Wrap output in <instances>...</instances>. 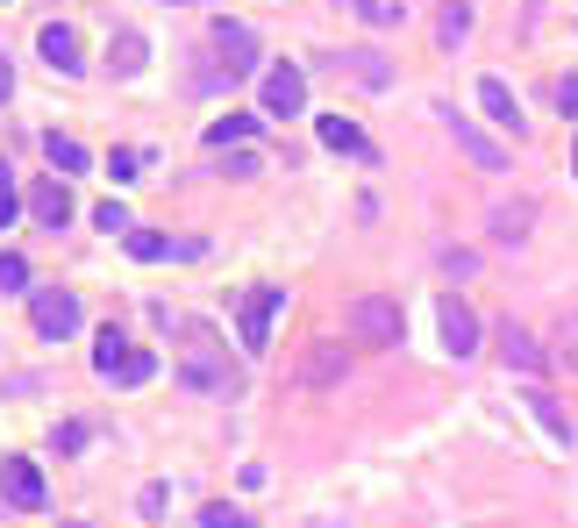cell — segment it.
<instances>
[{
  "instance_id": "obj_1",
  "label": "cell",
  "mask_w": 578,
  "mask_h": 528,
  "mask_svg": "<svg viewBox=\"0 0 578 528\" xmlns=\"http://www.w3.org/2000/svg\"><path fill=\"white\" fill-rule=\"evenodd\" d=\"M172 371H179V386H186V394H201V400H236V394H243V371H236L229 343H222L215 328H186Z\"/></svg>"
},
{
  "instance_id": "obj_2",
  "label": "cell",
  "mask_w": 578,
  "mask_h": 528,
  "mask_svg": "<svg viewBox=\"0 0 578 528\" xmlns=\"http://www.w3.org/2000/svg\"><path fill=\"white\" fill-rule=\"evenodd\" d=\"M343 328L357 343H378V351H393V343H400V328H407V314H400V300L393 293H357L343 308Z\"/></svg>"
},
{
  "instance_id": "obj_3",
  "label": "cell",
  "mask_w": 578,
  "mask_h": 528,
  "mask_svg": "<svg viewBox=\"0 0 578 528\" xmlns=\"http://www.w3.org/2000/svg\"><path fill=\"white\" fill-rule=\"evenodd\" d=\"M79 322H86V308H79L72 285H29V328H36L43 343L79 336Z\"/></svg>"
},
{
  "instance_id": "obj_4",
  "label": "cell",
  "mask_w": 578,
  "mask_h": 528,
  "mask_svg": "<svg viewBox=\"0 0 578 528\" xmlns=\"http://www.w3.org/2000/svg\"><path fill=\"white\" fill-rule=\"evenodd\" d=\"M279 314H286V285H250V293H243L236 336H243V351H250V357L271 351V328H279Z\"/></svg>"
},
{
  "instance_id": "obj_5",
  "label": "cell",
  "mask_w": 578,
  "mask_h": 528,
  "mask_svg": "<svg viewBox=\"0 0 578 528\" xmlns=\"http://www.w3.org/2000/svg\"><path fill=\"white\" fill-rule=\"evenodd\" d=\"M257 115H271V122H293V115H308V72L300 65H271L265 86H257Z\"/></svg>"
},
{
  "instance_id": "obj_6",
  "label": "cell",
  "mask_w": 578,
  "mask_h": 528,
  "mask_svg": "<svg viewBox=\"0 0 578 528\" xmlns=\"http://www.w3.org/2000/svg\"><path fill=\"white\" fill-rule=\"evenodd\" d=\"M257 72V29L250 22H215V72L207 79H250Z\"/></svg>"
},
{
  "instance_id": "obj_7",
  "label": "cell",
  "mask_w": 578,
  "mask_h": 528,
  "mask_svg": "<svg viewBox=\"0 0 578 528\" xmlns=\"http://www.w3.org/2000/svg\"><path fill=\"white\" fill-rule=\"evenodd\" d=\"M0 500H8L14 515H36V507H43V472H36V457H0Z\"/></svg>"
},
{
  "instance_id": "obj_8",
  "label": "cell",
  "mask_w": 578,
  "mask_h": 528,
  "mask_svg": "<svg viewBox=\"0 0 578 528\" xmlns=\"http://www.w3.org/2000/svg\"><path fill=\"white\" fill-rule=\"evenodd\" d=\"M436 322H443V351L464 365V357L479 351V314H471L458 293H443V300H436Z\"/></svg>"
},
{
  "instance_id": "obj_9",
  "label": "cell",
  "mask_w": 578,
  "mask_h": 528,
  "mask_svg": "<svg viewBox=\"0 0 578 528\" xmlns=\"http://www.w3.org/2000/svg\"><path fill=\"white\" fill-rule=\"evenodd\" d=\"M36 57L72 79V72L86 65V57H79V29H72V22H43V29H36Z\"/></svg>"
},
{
  "instance_id": "obj_10",
  "label": "cell",
  "mask_w": 578,
  "mask_h": 528,
  "mask_svg": "<svg viewBox=\"0 0 578 528\" xmlns=\"http://www.w3.org/2000/svg\"><path fill=\"white\" fill-rule=\"evenodd\" d=\"M343 371H350L343 343H308V357H300V386H308V394H329V386H343Z\"/></svg>"
},
{
  "instance_id": "obj_11",
  "label": "cell",
  "mask_w": 578,
  "mask_h": 528,
  "mask_svg": "<svg viewBox=\"0 0 578 528\" xmlns=\"http://www.w3.org/2000/svg\"><path fill=\"white\" fill-rule=\"evenodd\" d=\"M500 357H507V371H522V379H536V371L550 365V357H543V343L528 336V328L514 322V314H507V322H500Z\"/></svg>"
},
{
  "instance_id": "obj_12",
  "label": "cell",
  "mask_w": 578,
  "mask_h": 528,
  "mask_svg": "<svg viewBox=\"0 0 578 528\" xmlns=\"http://www.w3.org/2000/svg\"><path fill=\"white\" fill-rule=\"evenodd\" d=\"M479 108H485V122H500L507 136H522V129H528V115H522V100H514V86H507V79H493V72L479 79Z\"/></svg>"
},
{
  "instance_id": "obj_13",
  "label": "cell",
  "mask_w": 578,
  "mask_h": 528,
  "mask_svg": "<svg viewBox=\"0 0 578 528\" xmlns=\"http://www.w3.org/2000/svg\"><path fill=\"white\" fill-rule=\"evenodd\" d=\"M29 215L43 222V229H65L72 222V193H65V179H36V186H29Z\"/></svg>"
},
{
  "instance_id": "obj_14",
  "label": "cell",
  "mask_w": 578,
  "mask_h": 528,
  "mask_svg": "<svg viewBox=\"0 0 578 528\" xmlns=\"http://www.w3.org/2000/svg\"><path fill=\"white\" fill-rule=\"evenodd\" d=\"M450 136H458V150H464L471 164H479V172H507V150H500L493 136H479V129L464 122V115H450Z\"/></svg>"
},
{
  "instance_id": "obj_15",
  "label": "cell",
  "mask_w": 578,
  "mask_h": 528,
  "mask_svg": "<svg viewBox=\"0 0 578 528\" xmlns=\"http://www.w3.org/2000/svg\"><path fill=\"white\" fill-rule=\"evenodd\" d=\"M314 136H322L329 150H343V158H372V143H364V129L350 122V115H314Z\"/></svg>"
},
{
  "instance_id": "obj_16",
  "label": "cell",
  "mask_w": 578,
  "mask_h": 528,
  "mask_svg": "<svg viewBox=\"0 0 578 528\" xmlns=\"http://www.w3.org/2000/svg\"><path fill=\"white\" fill-rule=\"evenodd\" d=\"M528 222H536V201H500L493 207V244H528Z\"/></svg>"
},
{
  "instance_id": "obj_17",
  "label": "cell",
  "mask_w": 578,
  "mask_h": 528,
  "mask_svg": "<svg viewBox=\"0 0 578 528\" xmlns=\"http://www.w3.org/2000/svg\"><path fill=\"white\" fill-rule=\"evenodd\" d=\"M522 400H528V414H536L543 429H550V443H557V450H571V443H578V435H571V421H565V407H557L550 394H543V386H528Z\"/></svg>"
},
{
  "instance_id": "obj_18",
  "label": "cell",
  "mask_w": 578,
  "mask_h": 528,
  "mask_svg": "<svg viewBox=\"0 0 578 528\" xmlns=\"http://www.w3.org/2000/svg\"><path fill=\"white\" fill-rule=\"evenodd\" d=\"M43 158H51V172L57 179H72V172H86V143H79V136H43Z\"/></svg>"
},
{
  "instance_id": "obj_19",
  "label": "cell",
  "mask_w": 578,
  "mask_h": 528,
  "mask_svg": "<svg viewBox=\"0 0 578 528\" xmlns=\"http://www.w3.org/2000/svg\"><path fill=\"white\" fill-rule=\"evenodd\" d=\"M336 72H350V79H364V86H393V65L378 51H343Z\"/></svg>"
},
{
  "instance_id": "obj_20",
  "label": "cell",
  "mask_w": 578,
  "mask_h": 528,
  "mask_svg": "<svg viewBox=\"0 0 578 528\" xmlns=\"http://www.w3.org/2000/svg\"><path fill=\"white\" fill-rule=\"evenodd\" d=\"M121 244H129V258H136V265H164V258H172V236H158V229H136V222L121 229Z\"/></svg>"
},
{
  "instance_id": "obj_21",
  "label": "cell",
  "mask_w": 578,
  "mask_h": 528,
  "mask_svg": "<svg viewBox=\"0 0 578 528\" xmlns=\"http://www.w3.org/2000/svg\"><path fill=\"white\" fill-rule=\"evenodd\" d=\"M108 379H115V386H150V379H158V357H150V351H136V343H129V351L115 357V371H108Z\"/></svg>"
},
{
  "instance_id": "obj_22",
  "label": "cell",
  "mask_w": 578,
  "mask_h": 528,
  "mask_svg": "<svg viewBox=\"0 0 578 528\" xmlns=\"http://www.w3.org/2000/svg\"><path fill=\"white\" fill-rule=\"evenodd\" d=\"M250 136H257V115H222V122H207V150L250 143Z\"/></svg>"
},
{
  "instance_id": "obj_23",
  "label": "cell",
  "mask_w": 578,
  "mask_h": 528,
  "mask_svg": "<svg viewBox=\"0 0 578 528\" xmlns=\"http://www.w3.org/2000/svg\"><path fill=\"white\" fill-rule=\"evenodd\" d=\"M108 65L121 72V79H136V72H143V36H136V29H121V36L108 43Z\"/></svg>"
},
{
  "instance_id": "obj_24",
  "label": "cell",
  "mask_w": 578,
  "mask_h": 528,
  "mask_svg": "<svg viewBox=\"0 0 578 528\" xmlns=\"http://www.w3.org/2000/svg\"><path fill=\"white\" fill-rule=\"evenodd\" d=\"M550 365L578 371V308H565V314H557V351H550Z\"/></svg>"
},
{
  "instance_id": "obj_25",
  "label": "cell",
  "mask_w": 578,
  "mask_h": 528,
  "mask_svg": "<svg viewBox=\"0 0 578 528\" xmlns=\"http://www.w3.org/2000/svg\"><path fill=\"white\" fill-rule=\"evenodd\" d=\"M436 36H443V43H450V51H458V43L471 36V0H450V8H443V14H436Z\"/></svg>"
},
{
  "instance_id": "obj_26",
  "label": "cell",
  "mask_w": 578,
  "mask_h": 528,
  "mask_svg": "<svg viewBox=\"0 0 578 528\" xmlns=\"http://www.w3.org/2000/svg\"><path fill=\"white\" fill-rule=\"evenodd\" d=\"M108 179H115V186H136V179H143V150H136V143L108 150Z\"/></svg>"
},
{
  "instance_id": "obj_27",
  "label": "cell",
  "mask_w": 578,
  "mask_h": 528,
  "mask_svg": "<svg viewBox=\"0 0 578 528\" xmlns=\"http://www.w3.org/2000/svg\"><path fill=\"white\" fill-rule=\"evenodd\" d=\"M357 14L372 29H393V22H407V0H357Z\"/></svg>"
},
{
  "instance_id": "obj_28",
  "label": "cell",
  "mask_w": 578,
  "mask_h": 528,
  "mask_svg": "<svg viewBox=\"0 0 578 528\" xmlns=\"http://www.w3.org/2000/svg\"><path fill=\"white\" fill-rule=\"evenodd\" d=\"M0 293H29V258L22 250H0Z\"/></svg>"
},
{
  "instance_id": "obj_29",
  "label": "cell",
  "mask_w": 578,
  "mask_h": 528,
  "mask_svg": "<svg viewBox=\"0 0 578 528\" xmlns=\"http://www.w3.org/2000/svg\"><path fill=\"white\" fill-rule=\"evenodd\" d=\"M14 215H22V193H14V164L0 158V229H14Z\"/></svg>"
},
{
  "instance_id": "obj_30",
  "label": "cell",
  "mask_w": 578,
  "mask_h": 528,
  "mask_svg": "<svg viewBox=\"0 0 578 528\" xmlns=\"http://www.w3.org/2000/svg\"><path fill=\"white\" fill-rule=\"evenodd\" d=\"M201 528H257V521L243 515V507H229V500H215V507H207V515H201Z\"/></svg>"
},
{
  "instance_id": "obj_31",
  "label": "cell",
  "mask_w": 578,
  "mask_h": 528,
  "mask_svg": "<svg viewBox=\"0 0 578 528\" xmlns=\"http://www.w3.org/2000/svg\"><path fill=\"white\" fill-rule=\"evenodd\" d=\"M86 435H94L86 421H57V435H51V443H57V457H72V450H86Z\"/></svg>"
},
{
  "instance_id": "obj_32",
  "label": "cell",
  "mask_w": 578,
  "mask_h": 528,
  "mask_svg": "<svg viewBox=\"0 0 578 528\" xmlns=\"http://www.w3.org/2000/svg\"><path fill=\"white\" fill-rule=\"evenodd\" d=\"M94 229L121 236V229H129V207H121V201H100V207H94Z\"/></svg>"
},
{
  "instance_id": "obj_33",
  "label": "cell",
  "mask_w": 578,
  "mask_h": 528,
  "mask_svg": "<svg viewBox=\"0 0 578 528\" xmlns=\"http://www.w3.org/2000/svg\"><path fill=\"white\" fill-rule=\"evenodd\" d=\"M257 172H265V158H257V150H229V179H257Z\"/></svg>"
},
{
  "instance_id": "obj_34",
  "label": "cell",
  "mask_w": 578,
  "mask_h": 528,
  "mask_svg": "<svg viewBox=\"0 0 578 528\" xmlns=\"http://www.w3.org/2000/svg\"><path fill=\"white\" fill-rule=\"evenodd\" d=\"M557 108H565V115H578V79H571V72L557 79Z\"/></svg>"
},
{
  "instance_id": "obj_35",
  "label": "cell",
  "mask_w": 578,
  "mask_h": 528,
  "mask_svg": "<svg viewBox=\"0 0 578 528\" xmlns=\"http://www.w3.org/2000/svg\"><path fill=\"white\" fill-rule=\"evenodd\" d=\"M14 94V65H8V57H0V100H8Z\"/></svg>"
},
{
  "instance_id": "obj_36",
  "label": "cell",
  "mask_w": 578,
  "mask_h": 528,
  "mask_svg": "<svg viewBox=\"0 0 578 528\" xmlns=\"http://www.w3.org/2000/svg\"><path fill=\"white\" fill-rule=\"evenodd\" d=\"M571 179H578V136H571Z\"/></svg>"
},
{
  "instance_id": "obj_37",
  "label": "cell",
  "mask_w": 578,
  "mask_h": 528,
  "mask_svg": "<svg viewBox=\"0 0 578 528\" xmlns=\"http://www.w3.org/2000/svg\"><path fill=\"white\" fill-rule=\"evenodd\" d=\"M164 8H193V0H164Z\"/></svg>"
},
{
  "instance_id": "obj_38",
  "label": "cell",
  "mask_w": 578,
  "mask_h": 528,
  "mask_svg": "<svg viewBox=\"0 0 578 528\" xmlns=\"http://www.w3.org/2000/svg\"><path fill=\"white\" fill-rule=\"evenodd\" d=\"M65 528H94V521H65Z\"/></svg>"
},
{
  "instance_id": "obj_39",
  "label": "cell",
  "mask_w": 578,
  "mask_h": 528,
  "mask_svg": "<svg viewBox=\"0 0 578 528\" xmlns=\"http://www.w3.org/2000/svg\"><path fill=\"white\" fill-rule=\"evenodd\" d=\"M536 8H543V0H528V14H536Z\"/></svg>"
}]
</instances>
